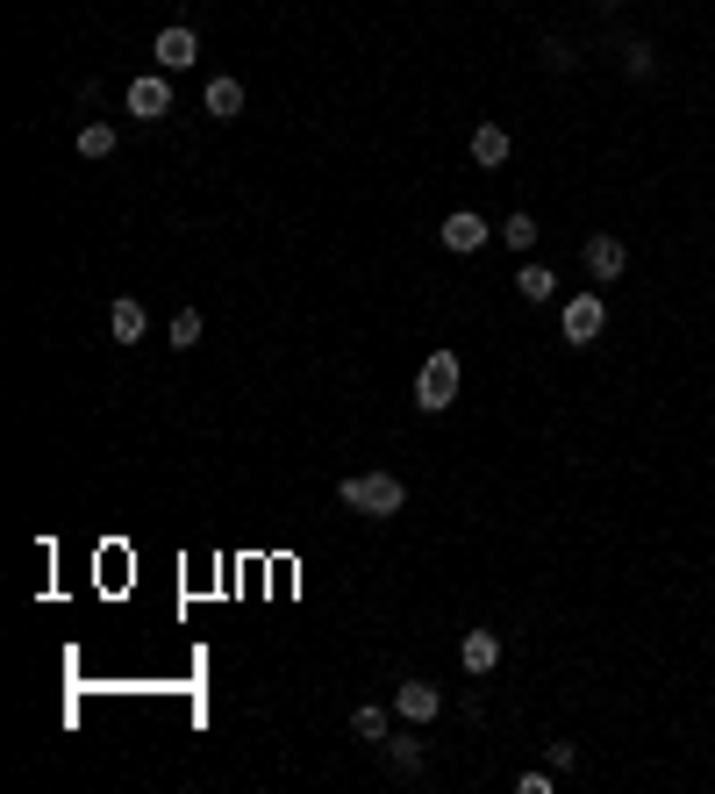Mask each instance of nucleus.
<instances>
[{"instance_id": "a211bd4d", "label": "nucleus", "mask_w": 715, "mask_h": 794, "mask_svg": "<svg viewBox=\"0 0 715 794\" xmlns=\"http://www.w3.org/2000/svg\"><path fill=\"white\" fill-rule=\"evenodd\" d=\"M165 337H172V351H193V344H201V309H179Z\"/></svg>"}, {"instance_id": "ddd939ff", "label": "nucleus", "mask_w": 715, "mask_h": 794, "mask_svg": "<svg viewBox=\"0 0 715 794\" xmlns=\"http://www.w3.org/2000/svg\"><path fill=\"white\" fill-rule=\"evenodd\" d=\"M515 294H523V301H537V309H544V301L558 294V272H551V265H523V272H515Z\"/></svg>"}, {"instance_id": "1a4fd4ad", "label": "nucleus", "mask_w": 715, "mask_h": 794, "mask_svg": "<svg viewBox=\"0 0 715 794\" xmlns=\"http://www.w3.org/2000/svg\"><path fill=\"white\" fill-rule=\"evenodd\" d=\"M459 666L473 680H486L501 666V630H465V645H459Z\"/></svg>"}, {"instance_id": "4468645a", "label": "nucleus", "mask_w": 715, "mask_h": 794, "mask_svg": "<svg viewBox=\"0 0 715 794\" xmlns=\"http://www.w3.org/2000/svg\"><path fill=\"white\" fill-rule=\"evenodd\" d=\"M537 237H544V229H537V216H529V208H515V216L501 222V243H508V251H537Z\"/></svg>"}, {"instance_id": "20e7f679", "label": "nucleus", "mask_w": 715, "mask_h": 794, "mask_svg": "<svg viewBox=\"0 0 715 794\" xmlns=\"http://www.w3.org/2000/svg\"><path fill=\"white\" fill-rule=\"evenodd\" d=\"M558 330H566V344H595L608 330V301L601 294H572L566 309H558Z\"/></svg>"}, {"instance_id": "7ed1b4c3", "label": "nucleus", "mask_w": 715, "mask_h": 794, "mask_svg": "<svg viewBox=\"0 0 715 794\" xmlns=\"http://www.w3.org/2000/svg\"><path fill=\"white\" fill-rule=\"evenodd\" d=\"M580 258H587V280L595 286H616L622 272H630V243H622L616 229H595V237L580 243Z\"/></svg>"}, {"instance_id": "aec40b11", "label": "nucleus", "mask_w": 715, "mask_h": 794, "mask_svg": "<svg viewBox=\"0 0 715 794\" xmlns=\"http://www.w3.org/2000/svg\"><path fill=\"white\" fill-rule=\"evenodd\" d=\"M515 787H523V794H551V787H558V773H551V766H544V773H523Z\"/></svg>"}, {"instance_id": "9b49d317", "label": "nucleus", "mask_w": 715, "mask_h": 794, "mask_svg": "<svg viewBox=\"0 0 715 794\" xmlns=\"http://www.w3.org/2000/svg\"><path fill=\"white\" fill-rule=\"evenodd\" d=\"M144 330H150V323H144V301L122 294L115 309H108V337H115V344H144Z\"/></svg>"}, {"instance_id": "f03ea898", "label": "nucleus", "mask_w": 715, "mask_h": 794, "mask_svg": "<svg viewBox=\"0 0 715 794\" xmlns=\"http://www.w3.org/2000/svg\"><path fill=\"white\" fill-rule=\"evenodd\" d=\"M459 351H430V358H422V373H416V408L422 416H444L451 401H459Z\"/></svg>"}, {"instance_id": "6e6552de", "label": "nucleus", "mask_w": 715, "mask_h": 794, "mask_svg": "<svg viewBox=\"0 0 715 794\" xmlns=\"http://www.w3.org/2000/svg\"><path fill=\"white\" fill-rule=\"evenodd\" d=\"M129 115H144V122H165V115H172V86H165L158 72H144V80H129Z\"/></svg>"}, {"instance_id": "9d476101", "label": "nucleus", "mask_w": 715, "mask_h": 794, "mask_svg": "<svg viewBox=\"0 0 715 794\" xmlns=\"http://www.w3.org/2000/svg\"><path fill=\"white\" fill-rule=\"evenodd\" d=\"M508 150H515V136L501 129V122H480V129H473V165L494 173V165H508Z\"/></svg>"}, {"instance_id": "39448f33", "label": "nucleus", "mask_w": 715, "mask_h": 794, "mask_svg": "<svg viewBox=\"0 0 715 794\" xmlns=\"http://www.w3.org/2000/svg\"><path fill=\"white\" fill-rule=\"evenodd\" d=\"M393 715H401V723H437V715H444V687L437 680H401L393 687Z\"/></svg>"}, {"instance_id": "2eb2a0df", "label": "nucleus", "mask_w": 715, "mask_h": 794, "mask_svg": "<svg viewBox=\"0 0 715 794\" xmlns=\"http://www.w3.org/2000/svg\"><path fill=\"white\" fill-rule=\"evenodd\" d=\"M622 72H630V80H651V72H659V51H651L644 36H630L622 43Z\"/></svg>"}, {"instance_id": "412c9836", "label": "nucleus", "mask_w": 715, "mask_h": 794, "mask_svg": "<svg viewBox=\"0 0 715 794\" xmlns=\"http://www.w3.org/2000/svg\"><path fill=\"white\" fill-rule=\"evenodd\" d=\"M580 766V744H551V773H572Z\"/></svg>"}, {"instance_id": "f3484780", "label": "nucleus", "mask_w": 715, "mask_h": 794, "mask_svg": "<svg viewBox=\"0 0 715 794\" xmlns=\"http://www.w3.org/2000/svg\"><path fill=\"white\" fill-rule=\"evenodd\" d=\"M387 759H393V773H401V781H416V773H422V744H416V738H387Z\"/></svg>"}, {"instance_id": "dca6fc26", "label": "nucleus", "mask_w": 715, "mask_h": 794, "mask_svg": "<svg viewBox=\"0 0 715 794\" xmlns=\"http://www.w3.org/2000/svg\"><path fill=\"white\" fill-rule=\"evenodd\" d=\"M80 158H115V129H108V122H86V129H80Z\"/></svg>"}, {"instance_id": "0eeeda50", "label": "nucleus", "mask_w": 715, "mask_h": 794, "mask_svg": "<svg viewBox=\"0 0 715 794\" xmlns=\"http://www.w3.org/2000/svg\"><path fill=\"white\" fill-rule=\"evenodd\" d=\"M486 237H494V229H486V216H473V208H451V216H444V251L473 258Z\"/></svg>"}, {"instance_id": "423d86ee", "label": "nucleus", "mask_w": 715, "mask_h": 794, "mask_svg": "<svg viewBox=\"0 0 715 794\" xmlns=\"http://www.w3.org/2000/svg\"><path fill=\"white\" fill-rule=\"evenodd\" d=\"M150 58H158V72H187L193 58H201V36H193L187 22H172V29H158V51Z\"/></svg>"}, {"instance_id": "f257e3e1", "label": "nucleus", "mask_w": 715, "mask_h": 794, "mask_svg": "<svg viewBox=\"0 0 715 794\" xmlns=\"http://www.w3.org/2000/svg\"><path fill=\"white\" fill-rule=\"evenodd\" d=\"M337 501L351 515H379V523H387V515L408 509V487H401V472H351V480L337 487Z\"/></svg>"}, {"instance_id": "6ab92c4d", "label": "nucleus", "mask_w": 715, "mask_h": 794, "mask_svg": "<svg viewBox=\"0 0 715 794\" xmlns=\"http://www.w3.org/2000/svg\"><path fill=\"white\" fill-rule=\"evenodd\" d=\"M351 730H358L365 744H387V709H358V715H351Z\"/></svg>"}, {"instance_id": "f8f14e48", "label": "nucleus", "mask_w": 715, "mask_h": 794, "mask_svg": "<svg viewBox=\"0 0 715 794\" xmlns=\"http://www.w3.org/2000/svg\"><path fill=\"white\" fill-rule=\"evenodd\" d=\"M208 115H215V122H236V115H243V80H208Z\"/></svg>"}]
</instances>
